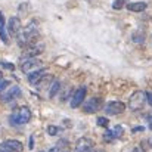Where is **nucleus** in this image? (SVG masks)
Masks as SVG:
<instances>
[{"mask_svg":"<svg viewBox=\"0 0 152 152\" xmlns=\"http://www.w3.org/2000/svg\"><path fill=\"white\" fill-rule=\"evenodd\" d=\"M146 101H148V103L152 106V93H146Z\"/></svg>","mask_w":152,"mask_h":152,"instance_id":"obj_25","label":"nucleus"},{"mask_svg":"<svg viewBox=\"0 0 152 152\" xmlns=\"http://www.w3.org/2000/svg\"><path fill=\"white\" fill-rule=\"evenodd\" d=\"M3 145L7 146L9 149H12L13 152H22L24 151V145H22L21 142H18V140H13V139H7V140H4Z\"/></svg>","mask_w":152,"mask_h":152,"instance_id":"obj_12","label":"nucleus"},{"mask_svg":"<svg viewBox=\"0 0 152 152\" xmlns=\"http://www.w3.org/2000/svg\"><path fill=\"white\" fill-rule=\"evenodd\" d=\"M102 108V101L99 98H92V99H89V101L84 103V106H83V109L86 111V112H96V111H99Z\"/></svg>","mask_w":152,"mask_h":152,"instance_id":"obj_8","label":"nucleus"},{"mask_svg":"<svg viewBox=\"0 0 152 152\" xmlns=\"http://www.w3.org/2000/svg\"><path fill=\"white\" fill-rule=\"evenodd\" d=\"M31 120V111L27 106H19L13 111V114L10 115V124L13 126H22L27 124Z\"/></svg>","mask_w":152,"mask_h":152,"instance_id":"obj_1","label":"nucleus"},{"mask_svg":"<svg viewBox=\"0 0 152 152\" xmlns=\"http://www.w3.org/2000/svg\"><path fill=\"white\" fill-rule=\"evenodd\" d=\"M0 37H1V40L4 43H7V36H6V31H4V27L3 25H0Z\"/></svg>","mask_w":152,"mask_h":152,"instance_id":"obj_21","label":"nucleus"},{"mask_svg":"<svg viewBox=\"0 0 152 152\" xmlns=\"http://www.w3.org/2000/svg\"><path fill=\"white\" fill-rule=\"evenodd\" d=\"M42 66V61L36 58H25V61L22 59L21 61V69L24 72H31V71H36Z\"/></svg>","mask_w":152,"mask_h":152,"instance_id":"obj_3","label":"nucleus"},{"mask_svg":"<svg viewBox=\"0 0 152 152\" xmlns=\"http://www.w3.org/2000/svg\"><path fill=\"white\" fill-rule=\"evenodd\" d=\"M124 111H126V103H123L121 101H112L106 103L105 106V112L108 115H118V114H123Z\"/></svg>","mask_w":152,"mask_h":152,"instance_id":"obj_4","label":"nucleus"},{"mask_svg":"<svg viewBox=\"0 0 152 152\" xmlns=\"http://www.w3.org/2000/svg\"><path fill=\"white\" fill-rule=\"evenodd\" d=\"M143 130V127H136V129H133V132H142Z\"/></svg>","mask_w":152,"mask_h":152,"instance_id":"obj_27","label":"nucleus"},{"mask_svg":"<svg viewBox=\"0 0 152 152\" xmlns=\"http://www.w3.org/2000/svg\"><path fill=\"white\" fill-rule=\"evenodd\" d=\"M19 96H21V89L15 86V87H10L9 90L4 89V90L0 93V101L9 103V102H13L15 99H18Z\"/></svg>","mask_w":152,"mask_h":152,"instance_id":"obj_5","label":"nucleus"},{"mask_svg":"<svg viewBox=\"0 0 152 152\" xmlns=\"http://www.w3.org/2000/svg\"><path fill=\"white\" fill-rule=\"evenodd\" d=\"M33 145H34V139H33V136H31V140H30V148H33Z\"/></svg>","mask_w":152,"mask_h":152,"instance_id":"obj_28","label":"nucleus"},{"mask_svg":"<svg viewBox=\"0 0 152 152\" xmlns=\"http://www.w3.org/2000/svg\"><path fill=\"white\" fill-rule=\"evenodd\" d=\"M123 133H124V130H123L121 126H115V129L112 130V134H114L115 139H120V137L123 136Z\"/></svg>","mask_w":152,"mask_h":152,"instance_id":"obj_16","label":"nucleus"},{"mask_svg":"<svg viewBox=\"0 0 152 152\" xmlns=\"http://www.w3.org/2000/svg\"><path fill=\"white\" fill-rule=\"evenodd\" d=\"M86 98V87H80L74 92L72 95V99H71V108H78Z\"/></svg>","mask_w":152,"mask_h":152,"instance_id":"obj_7","label":"nucleus"},{"mask_svg":"<svg viewBox=\"0 0 152 152\" xmlns=\"http://www.w3.org/2000/svg\"><path fill=\"white\" fill-rule=\"evenodd\" d=\"M96 123H98V126H101V127H108L109 120H108V118H105V117H99V118L96 120Z\"/></svg>","mask_w":152,"mask_h":152,"instance_id":"obj_18","label":"nucleus"},{"mask_svg":"<svg viewBox=\"0 0 152 152\" xmlns=\"http://www.w3.org/2000/svg\"><path fill=\"white\" fill-rule=\"evenodd\" d=\"M7 30H9V33H10L12 36H15V37H16V36L21 33V21H19V18L12 16V18L9 19Z\"/></svg>","mask_w":152,"mask_h":152,"instance_id":"obj_9","label":"nucleus"},{"mask_svg":"<svg viewBox=\"0 0 152 152\" xmlns=\"http://www.w3.org/2000/svg\"><path fill=\"white\" fill-rule=\"evenodd\" d=\"M149 129H151V130H152V123H151V124H149Z\"/></svg>","mask_w":152,"mask_h":152,"instance_id":"obj_31","label":"nucleus"},{"mask_svg":"<svg viewBox=\"0 0 152 152\" xmlns=\"http://www.w3.org/2000/svg\"><path fill=\"white\" fill-rule=\"evenodd\" d=\"M132 40H133L134 43L142 45V43H145V34H143V33H140V31H136V33H133Z\"/></svg>","mask_w":152,"mask_h":152,"instance_id":"obj_14","label":"nucleus"},{"mask_svg":"<svg viewBox=\"0 0 152 152\" xmlns=\"http://www.w3.org/2000/svg\"><path fill=\"white\" fill-rule=\"evenodd\" d=\"M0 25H4V16L1 12H0Z\"/></svg>","mask_w":152,"mask_h":152,"instance_id":"obj_26","label":"nucleus"},{"mask_svg":"<svg viewBox=\"0 0 152 152\" xmlns=\"http://www.w3.org/2000/svg\"><path fill=\"white\" fill-rule=\"evenodd\" d=\"M49 152H59V149L58 148H52V149H49Z\"/></svg>","mask_w":152,"mask_h":152,"instance_id":"obj_29","label":"nucleus"},{"mask_svg":"<svg viewBox=\"0 0 152 152\" xmlns=\"http://www.w3.org/2000/svg\"><path fill=\"white\" fill-rule=\"evenodd\" d=\"M59 89H61V83L55 80V81L52 83V87L49 89V98H55V95L59 92Z\"/></svg>","mask_w":152,"mask_h":152,"instance_id":"obj_15","label":"nucleus"},{"mask_svg":"<svg viewBox=\"0 0 152 152\" xmlns=\"http://www.w3.org/2000/svg\"><path fill=\"white\" fill-rule=\"evenodd\" d=\"M43 50H45V46H43V45L33 43V45H28V46L24 48V56H25V58H36V56H39Z\"/></svg>","mask_w":152,"mask_h":152,"instance_id":"obj_6","label":"nucleus"},{"mask_svg":"<svg viewBox=\"0 0 152 152\" xmlns=\"http://www.w3.org/2000/svg\"><path fill=\"white\" fill-rule=\"evenodd\" d=\"M1 65H3V66H6L7 69H15V66H13L12 64H9V62H1Z\"/></svg>","mask_w":152,"mask_h":152,"instance_id":"obj_24","label":"nucleus"},{"mask_svg":"<svg viewBox=\"0 0 152 152\" xmlns=\"http://www.w3.org/2000/svg\"><path fill=\"white\" fill-rule=\"evenodd\" d=\"M0 152H13V151H12V149H9L7 146H4V145L1 143V145H0Z\"/></svg>","mask_w":152,"mask_h":152,"instance_id":"obj_23","label":"nucleus"},{"mask_svg":"<svg viewBox=\"0 0 152 152\" xmlns=\"http://www.w3.org/2000/svg\"><path fill=\"white\" fill-rule=\"evenodd\" d=\"M103 139H105V140H108V142H109V140H112V139H115V137H114V134H112V130H108V132H105V134H103Z\"/></svg>","mask_w":152,"mask_h":152,"instance_id":"obj_20","label":"nucleus"},{"mask_svg":"<svg viewBox=\"0 0 152 152\" xmlns=\"http://www.w3.org/2000/svg\"><path fill=\"white\" fill-rule=\"evenodd\" d=\"M126 6V0H115L114 3H112V7L115 9V10H120V9H123Z\"/></svg>","mask_w":152,"mask_h":152,"instance_id":"obj_17","label":"nucleus"},{"mask_svg":"<svg viewBox=\"0 0 152 152\" xmlns=\"http://www.w3.org/2000/svg\"><path fill=\"white\" fill-rule=\"evenodd\" d=\"M146 103V93L142 92V90H136L130 99H129V108L132 111H140Z\"/></svg>","mask_w":152,"mask_h":152,"instance_id":"obj_2","label":"nucleus"},{"mask_svg":"<svg viewBox=\"0 0 152 152\" xmlns=\"http://www.w3.org/2000/svg\"><path fill=\"white\" fill-rule=\"evenodd\" d=\"M58 132H59V129H58L56 126H49V127H48V133H49L50 136H55Z\"/></svg>","mask_w":152,"mask_h":152,"instance_id":"obj_19","label":"nucleus"},{"mask_svg":"<svg viewBox=\"0 0 152 152\" xmlns=\"http://www.w3.org/2000/svg\"><path fill=\"white\" fill-rule=\"evenodd\" d=\"M45 75H46V69H45V68H39V69H36L34 72H30L28 81H30L31 84H39Z\"/></svg>","mask_w":152,"mask_h":152,"instance_id":"obj_11","label":"nucleus"},{"mask_svg":"<svg viewBox=\"0 0 152 152\" xmlns=\"http://www.w3.org/2000/svg\"><path fill=\"white\" fill-rule=\"evenodd\" d=\"M130 152H142L140 149H133V151H130Z\"/></svg>","mask_w":152,"mask_h":152,"instance_id":"obj_30","label":"nucleus"},{"mask_svg":"<svg viewBox=\"0 0 152 152\" xmlns=\"http://www.w3.org/2000/svg\"><path fill=\"white\" fill-rule=\"evenodd\" d=\"M92 148H93V142H92L89 137H81V139L77 142L75 152H89Z\"/></svg>","mask_w":152,"mask_h":152,"instance_id":"obj_10","label":"nucleus"},{"mask_svg":"<svg viewBox=\"0 0 152 152\" xmlns=\"http://www.w3.org/2000/svg\"><path fill=\"white\" fill-rule=\"evenodd\" d=\"M7 86H9V81H7V80H4V78H0V93H1Z\"/></svg>","mask_w":152,"mask_h":152,"instance_id":"obj_22","label":"nucleus"},{"mask_svg":"<svg viewBox=\"0 0 152 152\" xmlns=\"http://www.w3.org/2000/svg\"><path fill=\"white\" fill-rule=\"evenodd\" d=\"M146 7H148V4L145 1H134V3H129L127 4V9L130 12H143Z\"/></svg>","mask_w":152,"mask_h":152,"instance_id":"obj_13","label":"nucleus"}]
</instances>
